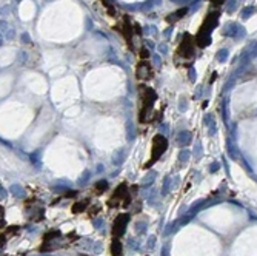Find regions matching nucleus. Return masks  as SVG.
<instances>
[{"label": "nucleus", "mask_w": 257, "mask_h": 256, "mask_svg": "<svg viewBox=\"0 0 257 256\" xmlns=\"http://www.w3.org/2000/svg\"><path fill=\"white\" fill-rule=\"evenodd\" d=\"M190 80H196V70L194 68H190Z\"/></svg>", "instance_id": "obj_28"}, {"label": "nucleus", "mask_w": 257, "mask_h": 256, "mask_svg": "<svg viewBox=\"0 0 257 256\" xmlns=\"http://www.w3.org/2000/svg\"><path fill=\"white\" fill-rule=\"evenodd\" d=\"M9 193H11L12 196H15V198H23V196H25V190H23V187H20L19 184L11 185Z\"/></svg>", "instance_id": "obj_5"}, {"label": "nucleus", "mask_w": 257, "mask_h": 256, "mask_svg": "<svg viewBox=\"0 0 257 256\" xmlns=\"http://www.w3.org/2000/svg\"><path fill=\"white\" fill-rule=\"evenodd\" d=\"M0 210H2V208H0ZM0 219H2V214H0Z\"/></svg>", "instance_id": "obj_31"}, {"label": "nucleus", "mask_w": 257, "mask_h": 256, "mask_svg": "<svg viewBox=\"0 0 257 256\" xmlns=\"http://www.w3.org/2000/svg\"><path fill=\"white\" fill-rule=\"evenodd\" d=\"M20 39H22L23 43H31V39H29V34H28V32H23L22 36H20Z\"/></svg>", "instance_id": "obj_24"}, {"label": "nucleus", "mask_w": 257, "mask_h": 256, "mask_svg": "<svg viewBox=\"0 0 257 256\" xmlns=\"http://www.w3.org/2000/svg\"><path fill=\"white\" fill-rule=\"evenodd\" d=\"M205 125L207 127H210V134L213 136L214 133H216V121H214V116L213 114H207L205 116Z\"/></svg>", "instance_id": "obj_4"}, {"label": "nucleus", "mask_w": 257, "mask_h": 256, "mask_svg": "<svg viewBox=\"0 0 257 256\" xmlns=\"http://www.w3.org/2000/svg\"><path fill=\"white\" fill-rule=\"evenodd\" d=\"M123 161H125V151H123V150L117 151L115 155H114V158H112V162H114V165H120Z\"/></svg>", "instance_id": "obj_8"}, {"label": "nucleus", "mask_w": 257, "mask_h": 256, "mask_svg": "<svg viewBox=\"0 0 257 256\" xmlns=\"http://www.w3.org/2000/svg\"><path fill=\"white\" fill-rule=\"evenodd\" d=\"M40 153L39 151H36V153H32V155H31V161L34 162V164H36V167H39L40 165Z\"/></svg>", "instance_id": "obj_15"}, {"label": "nucleus", "mask_w": 257, "mask_h": 256, "mask_svg": "<svg viewBox=\"0 0 257 256\" xmlns=\"http://www.w3.org/2000/svg\"><path fill=\"white\" fill-rule=\"evenodd\" d=\"M14 36H15V31H14V28H9V29L5 32V37H6V39H9V40H11V39H14Z\"/></svg>", "instance_id": "obj_20"}, {"label": "nucleus", "mask_w": 257, "mask_h": 256, "mask_svg": "<svg viewBox=\"0 0 257 256\" xmlns=\"http://www.w3.org/2000/svg\"><path fill=\"white\" fill-rule=\"evenodd\" d=\"M26 59H28V54L25 53V51H20V53H19V57H17V60H19L22 65L26 62Z\"/></svg>", "instance_id": "obj_18"}, {"label": "nucleus", "mask_w": 257, "mask_h": 256, "mask_svg": "<svg viewBox=\"0 0 257 256\" xmlns=\"http://www.w3.org/2000/svg\"><path fill=\"white\" fill-rule=\"evenodd\" d=\"M252 12H254V8H252V6H249V8H245V9L242 11V17H243V19H248V17H249Z\"/></svg>", "instance_id": "obj_17"}, {"label": "nucleus", "mask_w": 257, "mask_h": 256, "mask_svg": "<svg viewBox=\"0 0 257 256\" xmlns=\"http://www.w3.org/2000/svg\"><path fill=\"white\" fill-rule=\"evenodd\" d=\"M128 221H129V216H128L126 213L119 214V216L115 218L114 225H112V234H114V238H117V236L120 238V236L125 233L126 225H128Z\"/></svg>", "instance_id": "obj_2"}, {"label": "nucleus", "mask_w": 257, "mask_h": 256, "mask_svg": "<svg viewBox=\"0 0 257 256\" xmlns=\"http://www.w3.org/2000/svg\"><path fill=\"white\" fill-rule=\"evenodd\" d=\"M152 62H154V65H156V66H160V65H162L160 56H159V54H154V56H152Z\"/></svg>", "instance_id": "obj_22"}, {"label": "nucleus", "mask_w": 257, "mask_h": 256, "mask_svg": "<svg viewBox=\"0 0 257 256\" xmlns=\"http://www.w3.org/2000/svg\"><path fill=\"white\" fill-rule=\"evenodd\" d=\"M8 28H9V25H8L6 20H0V31H2V32H6Z\"/></svg>", "instance_id": "obj_21"}, {"label": "nucleus", "mask_w": 257, "mask_h": 256, "mask_svg": "<svg viewBox=\"0 0 257 256\" xmlns=\"http://www.w3.org/2000/svg\"><path fill=\"white\" fill-rule=\"evenodd\" d=\"M157 176V171H149L146 176H145V179L142 181V187H149L152 182H154V178Z\"/></svg>", "instance_id": "obj_7"}, {"label": "nucleus", "mask_w": 257, "mask_h": 256, "mask_svg": "<svg viewBox=\"0 0 257 256\" xmlns=\"http://www.w3.org/2000/svg\"><path fill=\"white\" fill-rule=\"evenodd\" d=\"M6 196H8V191H6V190L3 188L2 185H0V199H5Z\"/></svg>", "instance_id": "obj_27"}, {"label": "nucleus", "mask_w": 257, "mask_h": 256, "mask_svg": "<svg viewBox=\"0 0 257 256\" xmlns=\"http://www.w3.org/2000/svg\"><path fill=\"white\" fill-rule=\"evenodd\" d=\"M17 2H19V0H17Z\"/></svg>", "instance_id": "obj_32"}, {"label": "nucleus", "mask_w": 257, "mask_h": 256, "mask_svg": "<svg viewBox=\"0 0 257 256\" xmlns=\"http://www.w3.org/2000/svg\"><path fill=\"white\" fill-rule=\"evenodd\" d=\"M171 188H173V185H171V178H168V179H165V182H163V193L171 191Z\"/></svg>", "instance_id": "obj_14"}, {"label": "nucleus", "mask_w": 257, "mask_h": 256, "mask_svg": "<svg viewBox=\"0 0 257 256\" xmlns=\"http://www.w3.org/2000/svg\"><path fill=\"white\" fill-rule=\"evenodd\" d=\"M11 9H12L11 5H5L2 9H0V15H8V14L11 12Z\"/></svg>", "instance_id": "obj_19"}, {"label": "nucleus", "mask_w": 257, "mask_h": 256, "mask_svg": "<svg viewBox=\"0 0 257 256\" xmlns=\"http://www.w3.org/2000/svg\"><path fill=\"white\" fill-rule=\"evenodd\" d=\"M154 239H156L154 236H151V238H149V241H148V248H152V245H154Z\"/></svg>", "instance_id": "obj_29"}, {"label": "nucleus", "mask_w": 257, "mask_h": 256, "mask_svg": "<svg viewBox=\"0 0 257 256\" xmlns=\"http://www.w3.org/2000/svg\"><path fill=\"white\" fill-rule=\"evenodd\" d=\"M146 231V224L145 222H137L135 224V233H145Z\"/></svg>", "instance_id": "obj_12"}, {"label": "nucleus", "mask_w": 257, "mask_h": 256, "mask_svg": "<svg viewBox=\"0 0 257 256\" xmlns=\"http://www.w3.org/2000/svg\"><path fill=\"white\" fill-rule=\"evenodd\" d=\"M159 51H160L162 54H166V53H168V45H166V43H160V45H159Z\"/></svg>", "instance_id": "obj_25"}, {"label": "nucleus", "mask_w": 257, "mask_h": 256, "mask_svg": "<svg viewBox=\"0 0 257 256\" xmlns=\"http://www.w3.org/2000/svg\"><path fill=\"white\" fill-rule=\"evenodd\" d=\"M89 176H91V171H89V170H86V171L83 173V176L79 179V184H80V185L86 184V182H88V179H89Z\"/></svg>", "instance_id": "obj_13"}, {"label": "nucleus", "mask_w": 257, "mask_h": 256, "mask_svg": "<svg viewBox=\"0 0 257 256\" xmlns=\"http://www.w3.org/2000/svg\"><path fill=\"white\" fill-rule=\"evenodd\" d=\"M166 145H168V141L163 138L162 134H159V136H156V138H154V145H152V156H151V162L157 161V159L162 156V153L166 150Z\"/></svg>", "instance_id": "obj_1"}, {"label": "nucleus", "mask_w": 257, "mask_h": 256, "mask_svg": "<svg viewBox=\"0 0 257 256\" xmlns=\"http://www.w3.org/2000/svg\"><path fill=\"white\" fill-rule=\"evenodd\" d=\"M86 205H88L86 202H79V204H76V205L73 207V211L77 213V211H80V210H85V207H86Z\"/></svg>", "instance_id": "obj_16"}, {"label": "nucleus", "mask_w": 257, "mask_h": 256, "mask_svg": "<svg viewBox=\"0 0 257 256\" xmlns=\"http://www.w3.org/2000/svg\"><path fill=\"white\" fill-rule=\"evenodd\" d=\"M191 158V151L190 150H182L180 153H179V161L182 162V164H185V162H188V159Z\"/></svg>", "instance_id": "obj_9"}, {"label": "nucleus", "mask_w": 257, "mask_h": 256, "mask_svg": "<svg viewBox=\"0 0 257 256\" xmlns=\"http://www.w3.org/2000/svg\"><path fill=\"white\" fill-rule=\"evenodd\" d=\"M96 188H97V191L99 193H103L106 188H108V182L103 179V181H99L97 184H96Z\"/></svg>", "instance_id": "obj_11"}, {"label": "nucleus", "mask_w": 257, "mask_h": 256, "mask_svg": "<svg viewBox=\"0 0 257 256\" xmlns=\"http://www.w3.org/2000/svg\"><path fill=\"white\" fill-rule=\"evenodd\" d=\"M219 168H220V164H219V162H213L211 167H210V171H211V173H216V171H219Z\"/></svg>", "instance_id": "obj_23"}, {"label": "nucleus", "mask_w": 257, "mask_h": 256, "mask_svg": "<svg viewBox=\"0 0 257 256\" xmlns=\"http://www.w3.org/2000/svg\"><path fill=\"white\" fill-rule=\"evenodd\" d=\"M111 251H112V256H122V244H120V241H119L117 238H114V239H112Z\"/></svg>", "instance_id": "obj_6"}, {"label": "nucleus", "mask_w": 257, "mask_h": 256, "mask_svg": "<svg viewBox=\"0 0 257 256\" xmlns=\"http://www.w3.org/2000/svg\"><path fill=\"white\" fill-rule=\"evenodd\" d=\"M191 142H193V133H191V131L183 130V131H180V133L177 134V144H179V145L186 147V145H190Z\"/></svg>", "instance_id": "obj_3"}, {"label": "nucleus", "mask_w": 257, "mask_h": 256, "mask_svg": "<svg viewBox=\"0 0 257 256\" xmlns=\"http://www.w3.org/2000/svg\"><path fill=\"white\" fill-rule=\"evenodd\" d=\"M169 34H171V28H168V31H165V36H166V37L169 36Z\"/></svg>", "instance_id": "obj_30"}, {"label": "nucleus", "mask_w": 257, "mask_h": 256, "mask_svg": "<svg viewBox=\"0 0 257 256\" xmlns=\"http://www.w3.org/2000/svg\"><path fill=\"white\" fill-rule=\"evenodd\" d=\"M234 5H236V0H231V2L228 3V6H226V11H228V12H233V11H234Z\"/></svg>", "instance_id": "obj_26"}, {"label": "nucleus", "mask_w": 257, "mask_h": 256, "mask_svg": "<svg viewBox=\"0 0 257 256\" xmlns=\"http://www.w3.org/2000/svg\"><path fill=\"white\" fill-rule=\"evenodd\" d=\"M226 59H228V49H220L219 53H217V60L220 62V63H223V62H226Z\"/></svg>", "instance_id": "obj_10"}]
</instances>
